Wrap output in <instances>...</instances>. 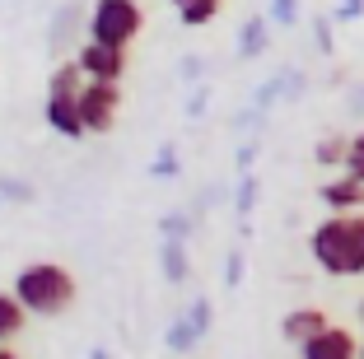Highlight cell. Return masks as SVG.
<instances>
[{"label":"cell","instance_id":"2e32d148","mask_svg":"<svg viewBox=\"0 0 364 359\" xmlns=\"http://www.w3.org/2000/svg\"><path fill=\"white\" fill-rule=\"evenodd\" d=\"M257 196H262V187H257V173H238V182H234V215L243 220L238 229H247V215H252Z\"/></svg>","mask_w":364,"mask_h":359},{"label":"cell","instance_id":"ac0fdd59","mask_svg":"<svg viewBox=\"0 0 364 359\" xmlns=\"http://www.w3.org/2000/svg\"><path fill=\"white\" fill-rule=\"evenodd\" d=\"M182 173V159H178V145H159V154L150 159V178L154 182H168Z\"/></svg>","mask_w":364,"mask_h":359},{"label":"cell","instance_id":"9c48e42d","mask_svg":"<svg viewBox=\"0 0 364 359\" xmlns=\"http://www.w3.org/2000/svg\"><path fill=\"white\" fill-rule=\"evenodd\" d=\"M332 327V317L322 313V308H289L285 317H280V336L289 341V345H304V341H313L318 331H327Z\"/></svg>","mask_w":364,"mask_h":359},{"label":"cell","instance_id":"3957f363","mask_svg":"<svg viewBox=\"0 0 364 359\" xmlns=\"http://www.w3.org/2000/svg\"><path fill=\"white\" fill-rule=\"evenodd\" d=\"M85 33H89V43H98V47L127 52L145 33V10H140V0H94L85 14Z\"/></svg>","mask_w":364,"mask_h":359},{"label":"cell","instance_id":"8992f818","mask_svg":"<svg viewBox=\"0 0 364 359\" xmlns=\"http://www.w3.org/2000/svg\"><path fill=\"white\" fill-rule=\"evenodd\" d=\"M75 65L85 70V80H94V85H122V75H127V52H117V47H98V43H80L75 52Z\"/></svg>","mask_w":364,"mask_h":359},{"label":"cell","instance_id":"4316f807","mask_svg":"<svg viewBox=\"0 0 364 359\" xmlns=\"http://www.w3.org/2000/svg\"><path fill=\"white\" fill-rule=\"evenodd\" d=\"M205 98H210V89H205V85L187 98V117H192V122H201V117H205Z\"/></svg>","mask_w":364,"mask_h":359},{"label":"cell","instance_id":"5b68a950","mask_svg":"<svg viewBox=\"0 0 364 359\" xmlns=\"http://www.w3.org/2000/svg\"><path fill=\"white\" fill-rule=\"evenodd\" d=\"M210 322H215L210 299L196 294L192 304H187V308H182V313L168 322V331H164V345H168L173 355H192V350H201V341L210 336Z\"/></svg>","mask_w":364,"mask_h":359},{"label":"cell","instance_id":"f1b7e54d","mask_svg":"<svg viewBox=\"0 0 364 359\" xmlns=\"http://www.w3.org/2000/svg\"><path fill=\"white\" fill-rule=\"evenodd\" d=\"M350 112H364V85H360V89L350 94Z\"/></svg>","mask_w":364,"mask_h":359},{"label":"cell","instance_id":"5bb4252c","mask_svg":"<svg viewBox=\"0 0 364 359\" xmlns=\"http://www.w3.org/2000/svg\"><path fill=\"white\" fill-rule=\"evenodd\" d=\"M28 327V313L23 304L10 294V289H0V345H14V336Z\"/></svg>","mask_w":364,"mask_h":359},{"label":"cell","instance_id":"cb8c5ba5","mask_svg":"<svg viewBox=\"0 0 364 359\" xmlns=\"http://www.w3.org/2000/svg\"><path fill=\"white\" fill-rule=\"evenodd\" d=\"M0 201H33V187L28 182H19V178H0Z\"/></svg>","mask_w":364,"mask_h":359},{"label":"cell","instance_id":"8fae6325","mask_svg":"<svg viewBox=\"0 0 364 359\" xmlns=\"http://www.w3.org/2000/svg\"><path fill=\"white\" fill-rule=\"evenodd\" d=\"M159 271L168 285H187L192 280V252H187L182 238H164L159 243Z\"/></svg>","mask_w":364,"mask_h":359},{"label":"cell","instance_id":"484cf974","mask_svg":"<svg viewBox=\"0 0 364 359\" xmlns=\"http://www.w3.org/2000/svg\"><path fill=\"white\" fill-rule=\"evenodd\" d=\"M364 14V0H336V10H332V23H350Z\"/></svg>","mask_w":364,"mask_h":359},{"label":"cell","instance_id":"603a6c76","mask_svg":"<svg viewBox=\"0 0 364 359\" xmlns=\"http://www.w3.org/2000/svg\"><path fill=\"white\" fill-rule=\"evenodd\" d=\"M267 19L276 23V28H294V19H299V0H271Z\"/></svg>","mask_w":364,"mask_h":359},{"label":"cell","instance_id":"4fadbf2b","mask_svg":"<svg viewBox=\"0 0 364 359\" xmlns=\"http://www.w3.org/2000/svg\"><path fill=\"white\" fill-rule=\"evenodd\" d=\"M80 89H85V70L75 65V56H65V61H56V65H52V75H47V94L75 98Z\"/></svg>","mask_w":364,"mask_h":359},{"label":"cell","instance_id":"e0dca14e","mask_svg":"<svg viewBox=\"0 0 364 359\" xmlns=\"http://www.w3.org/2000/svg\"><path fill=\"white\" fill-rule=\"evenodd\" d=\"M220 10H225V0H187V5H178V19L187 28H205L220 19Z\"/></svg>","mask_w":364,"mask_h":359},{"label":"cell","instance_id":"836d02e7","mask_svg":"<svg viewBox=\"0 0 364 359\" xmlns=\"http://www.w3.org/2000/svg\"><path fill=\"white\" fill-rule=\"evenodd\" d=\"M360 359H364V336H360Z\"/></svg>","mask_w":364,"mask_h":359},{"label":"cell","instance_id":"ffe728a7","mask_svg":"<svg viewBox=\"0 0 364 359\" xmlns=\"http://www.w3.org/2000/svg\"><path fill=\"white\" fill-rule=\"evenodd\" d=\"M346 178H355V182H364V127L350 136V149H346Z\"/></svg>","mask_w":364,"mask_h":359},{"label":"cell","instance_id":"1f68e13d","mask_svg":"<svg viewBox=\"0 0 364 359\" xmlns=\"http://www.w3.org/2000/svg\"><path fill=\"white\" fill-rule=\"evenodd\" d=\"M355 313H360V327H364V299H360V308H355Z\"/></svg>","mask_w":364,"mask_h":359},{"label":"cell","instance_id":"4dcf8cb0","mask_svg":"<svg viewBox=\"0 0 364 359\" xmlns=\"http://www.w3.org/2000/svg\"><path fill=\"white\" fill-rule=\"evenodd\" d=\"M0 359H23V355H19L14 345H0Z\"/></svg>","mask_w":364,"mask_h":359},{"label":"cell","instance_id":"9a60e30c","mask_svg":"<svg viewBox=\"0 0 364 359\" xmlns=\"http://www.w3.org/2000/svg\"><path fill=\"white\" fill-rule=\"evenodd\" d=\"M346 149H350V136H318V145H313V164L318 168H346Z\"/></svg>","mask_w":364,"mask_h":359},{"label":"cell","instance_id":"83f0119b","mask_svg":"<svg viewBox=\"0 0 364 359\" xmlns=\"http://www.w3.org/2000/svg\"><path fill=\"white\" fill-rule=\"evenodd\" d=\"M201 65H205V56H182V80H187V85H192V80H201Z\"/></svg>","mask_w":364,"mask_h":359},{"label":"cell","instance_id":"d4e9b609","mask_svg":"<svg viewBox=\"0 0 364 359\" xmlns=\"http://www.w3.org/2000/svg\"><path fill=\"white\" fill-rule=\"evenodd\" d=\"M243 285V252H229L225 257V289H238Z\"/></svg>","mask_w":364,"mask_h":359},{"label":"cell","instance_id":"7a4b0ae2","mask_svg":"<svg viewBox=\"0 0 364 359\" xmlns=\"http://www.w3.org/2000/svg\"><path fill=\"white\" fill-rule=\"evenodd\" d=\"M10 294L23 304L28 317H61V313L75 308L80 280L65 271L61 262H28V266H19Z\"/></svg>","mask_w":364,"mask_h":359},{"label":"cell","instance_id":"30bf717a","mask_svg":"<svg viewBox=\"0 0 364 359\" xmlns=\"http://www.w3.org/2000/svg\"><path fill=\"white\" fill-rule=\"evenodd\" d=\"M43 117H47V127H52L56 136H65V140H80V136H85V127H80V107H75V98L47 94Z\"/></svg>","mask_w":364,"mask_h":359},{"label":"cell","instance_id":"277c9868","mask_svg":"<svg viewBox=\"0 0 364 359\" xmlns=\"http://www.w3.org/2000/svg\"><path fill=\"white\" fill-rule=\"evenodd\" d=\"M75 107H80L85 136H107V131L117 127V112H122V85H94V80H85V89L75 94Z\"/></svg>","mask_w":364,"mask_h":359},{"label":"cell","instance_id":"ba28073f","mask_svg":"<svg viewBox=\"0 0 364 359\" xmlns=\"http://www.w3.org/2000/svg\"><path fill=\"white\" fill-rule=\"evenodd\" d=\"M318 201L327 205L332 215H360L364 210V182H355V178H332V182H322L318 187Z\"/></svg>","mask_w":364,"mask_h":359},{"label":"cell","instance_id":"44dd1931","mask_svg":"<svg viewBox=\"0 0 364 359\" xmlns=\"http://www.w3.org/2000/svg\"><path fill=\"white\" fill-rule=\"evenodd\" d=\"M159 233H164V238H182V243H187V238H192V215H187V210H168L159 220Z\"/></svg>","mask_w":364,"mask_h":359},{"label":"cell","instance_id":"7402d4cb","mask_svg":"<svg viewBox=\"0 0 364 359\" xmlns=\"http://www.w3.org/2000/svg\"><path fill=\"white\" fill-rule=\"evenodd\" d=\"M313 43H318L322 56L336 52V38H332V14H313Z\"/></svg>","mask_w":364,"mask_h":359},{"label":"cell","instance_id":"f546056e","mask_svg":"<svg viewBox=\"0 0 364 359\" xmlns=\"http://www.w3.org/2000/svg\"><path fill=\"white\" fill-rule=\"evenodd\" d=\"M89 359H117V355H112L107 345H94V350H89Z\"/></svg>","mask_w":364,"mask_h":359},{"label":"cell","instance_id":"7c38bea8","mask_svg":"<svg viewBox=\"0 0 364 359\" xmlns=\"http://www.w3.org/2000/svg\"><path fill=\"white\" fill-rule=\"evenodd\" d=\"M267 28H271L267 14H247L243 28H238V47H234L238 61H257V56L267 52V47H271V33H267Z\"/></svg>","mask_w":364,"mask_h":359},{"label":"cell","instance_id":"6da1fadb","mask_svg":"<svg viewBox=\"0 0 364 359\" xmlns=\"http://www.w3.org/2000/svg\"><path fill=\"white\" fill-rule=\"evenodd\" d=\"M309 257L332 280H364V210L327 215L309 233Z\"/></svg>","mask_w":364,"mask_h":359},{"label":"cell","instance_id":"52a82bcc","mask_svg":"<svg viewBox=\"0 0 364 359\" xmlns=\"http://www.w3.org/2000/svg\"><path fill=\"white\" fill-rule=\"evenodd\" d=\"M299 359H360V336H355L350 327H327L318 331L313 341H304L299 345Z\"/></svg>","mask_w":364,"mask_h":359},{"label":"cell","instance_id":"d6986e66","mask_svg":"<svg viewBox=\"0 0 364 359\" xmlns=\"http://www.w3.org/2000/svg\"><path fill=\"white\" fill-rule=\"evenodd\" d=\"M75 5H61V10H56V19H52V52H65V33H70V38H75Z\"/></svg>","mask_w":364,"mask_h":359},{"label":"cell","instance_id":"d6a6232c","mask_svg":"<svg viewBox=\"0 0 364 359\" xmlns=\"http://www.w3.org/2000/svg\"><path fill=\"white\" fill-rule=\"evenodd\" d=\"M168 5H173V10H178V5H187V0H168Z\"/></svg>","mask_w":364,"mask_h":359}]
</instances>
